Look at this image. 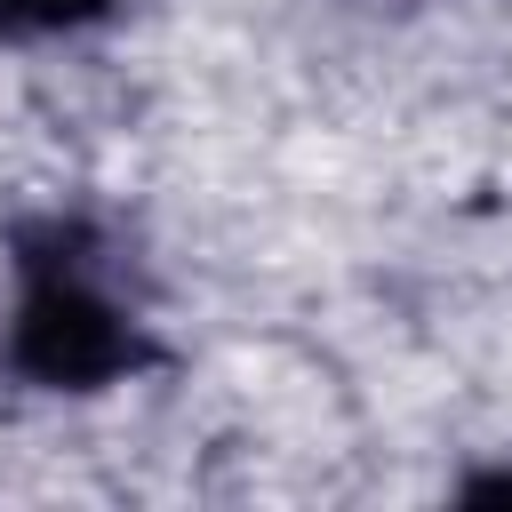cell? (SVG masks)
<instances>
[{
    "label": "cell",
    "instance_id": "obj_1",
    "mask_svg": "<svg viewBox=\"0 0 512 512\" xmlns=\"http://www.w3.org/2000/svg\"><path fill=\"white\" fill-rule=\"evenodd\" d=\"M0 376L40 400H104L168 368V336L96 208H32L0 232Z\"/></svg>",
    "mask_w": 512,
    "mask_h": 512
},
{
    "label": "cell",
    "instance_id": "obj_3",
    "mask_svg": "<svg viewBox=\"0 0 512 512\" xmlns=\"http://www.w3.org/2000/svg\"><path fill=\"white\" fill-rule=\"evenodd\" d=\"M456 504H512V464H480L456 480Z\"/></svg>",
    "mask_w": 512,
    "mask_h": 512
},
{
    "label": "cell",
    "instance_id": "obj_2",
    "mask_svg": "<svg viewBox=\"0 0 512 512\" xmlns=\"http://www.w3.org/2000/svg\"><path fill=\"white\" fill-rule=\"evenodd\" d=\"M120 0H0V48H48L112 24Z\"/></svg>",
    "mask_w": 512,
    "mask_h": 512
}]
</instances>
